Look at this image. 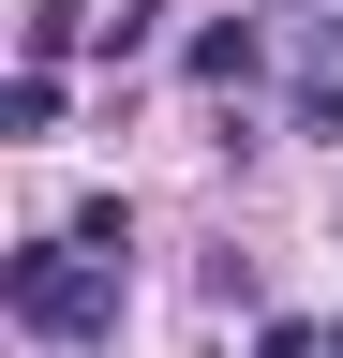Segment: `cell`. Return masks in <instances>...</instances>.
Returning a JSON list of instances; mask_svg holds the SVG:
<instances>
[{
  "instance_id": "2",
  "label": "cell",
  "mask_w": 343,
  "mask_h": 358,
  "mask_svg": "<svg viewBox=\"0 0 343 358\" xmlns=\"http://www.w3.org/2000/svg\"><path fill=\"white\" fill-rule=\"evenodd\" d=\"M180 75H194V90H254V75H269V15H209V30H180Z\"/></svg>"
},
{
  "instance_id": "5",
  "label": "cell",
  "mask_w": 343,
  "mask_h": 358,
  "mask_svg": "<svg viewBox=\"0 0 343 358\" xmlns=\"http://www.w3.org/2000/svg\"><path fill=\"white\" fill-rule=\"evenodd\" d=\"M0 134H15V150H45V134H60V75H15V90H0Z\"/></svg>"
},
{
  "instance_id": "9",
  "label": "cell",
  "mask_w": 343,
  "mask_h": 358,
  "mask_svg": "<svg viewBox=\"0 0 343 358\" xmlns=\"http://www.w3.org/2000/svg\"><path fill=\"white\" fill-rule=\"evenodd\" d=\"M328 358H343V313H328Z\"/></svg>"
},
{
  "instance_id": "4",
  "label": "cell",
  "mask_w": 343,
  "mask_h": 358,
  "mask_svg": "<svg viewBox=\"0 0 343 358\" xmlns=\"http://www.w3.org/2000/svg\"><path fill=\"white\" fill-rule=\"evenodd\" d=\"M90 268H135V194H75V224H60Z\"/></svg>"
},
{
  "instance_id": "8",
  "label": "cell",
  "mask_w": 343,
  "mask_h": 358,
  "mask_svg": "<svg viewBox=\"0 0 343 358\" xmlns=\"http://www.w3.org/2000/svg\"><path fill=\"white\" fill-rule=\"evenodd\" d=\"M254 358H328V313H254Z\"/></svg>"
},
{
  "instance_id": "3",
  "label": "cell",
  "mask_w": 343,
  "mask_h": 358,
  "mask_svg": "<svg viewBox=\"0 0 343 358\" xmlns=\"http://www.w3.org/2000/svg\"><path fill=\"white\" fill-rule=\"evenodd\" d=\"M75 45H105V15H75V0H30V15H15V75H60Z\"/></svg>"
},
{
  "instance_id": "6",
  "label": "cell",
  "mask_w": 343,
  "mask_h": 358,
  "mask_svg": "<svg viewBox=\"0 0 343 358\" xmlns=\"http://www.w3.org/2000/svg\"><path fill=\"white\" fill-rule=\"evenodd\" d=\"M164 15H180V0H119V15H105V45H90V60L119 75V60H149V45H164Z\"/></svg>"
},
{
  "instance_id": "1",
  "label": "cell",
  "mask_w": 343,
  "mask_h": 358,
  "mask_svg": "<svg viewBox=\"0 0 343 358\" xmlns=\"http://www.w3.org/2000/svg\"><path fill=\"white\" fill-rule=\"evenodd\" d=\"M0 299H15V329H30V343L90 358V343H119V299H135V268H90L75 239H15V254H0Z\"/></svg>"
},
{
  "instance_id": "7",
  "label": "cell",
  "mask_w": 343,
  "mask_h": 358,
  "mask_svg": "<svg viewBox=\"0 0 343 358\" xmlns=\"http://www.w3.org/2000/svg\"><path fill=\"white\" fill-rule=\"evenodd\" d=\"M284 134H314V150H343V75H298V90H284Z\"/></svg>"
}]
</instances>
